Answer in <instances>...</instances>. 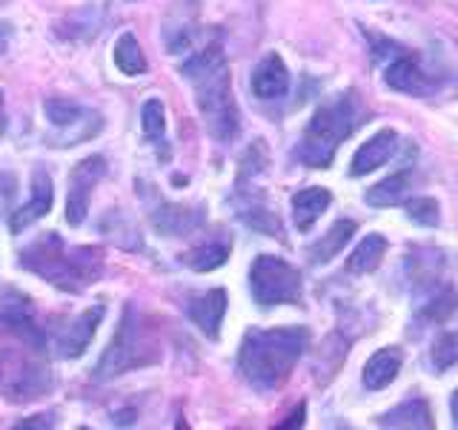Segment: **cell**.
I'll return each mask as SVG.
<instances>
[{"label": "cell", "instance_id": "6da1fadb", "mask_svg": "<svg viewBox=\"0 0 458 430\" xmlns=\"http://www.w3.org/2000/svg\"><path fill=\"white\" fill-rule=\"evenodd\" d=\"M181 75L192 83L198 112L215 141H233L238 135V107L229 81V64L221 43H209L207 49L195 52L190 61L181 64Z\"/></svg>", "mask_w": 458, "mask_h": 430}, {"label": "cell", "instance_id": "7a4b0ae2", "mask_svg": "<svg viewBox=\"0 0 458 430\" xmlns=\"http://www.w3.org/2000/svg\"><path fill=\"white\" fill-rule=\"evenodd\" d=\"M310 344L307 327H276L258 330L252 327L241 341L238 350V370L255 391L269 393L290 379L298 358L304 356Z\"/></svg>", "mask_w": 458, "mask_h": 430}, {"label": "cell", "instance_id": "3957f363", "mask_svg": "<svg viewBox=\"0 0 458 430\" xmlns=\"http://www.w3.org/2000/svg\"><path fill=\"white\" fill-rule=\"evenodd\" d=\"M21 264L57 290L83 293L104 276V250L69 247L57 233H43L21 253Z\"/></svg>", "mask_w": 458, "mask_h": 430}, {"label": "cell", "instance_id": "277c9868", "mask_svg": "<svg viewBox=\"0 0 458 430\" xmlns=\"http://www.w3.org/2000/svg\"><path fill=\"white\" fill-rule=\"evenodd\" d=\"M361 124H364V104L352 90L327 100V104L312 115L310 126L304 129V138H301L295 150L298 161L312 169H327L333 164L341 143Z\"/></svg>", "mask_w": 458, "mask_h": 430}, {"label": "cell", "instance_id": "5b68a950", "mask_svg": "<svg viewBox=\"0 0 458 430\" xmlns=\"http://www.w3.org/2000/svg\"><path fill=\"white\" fill-rule=\"evenodd\" d=\"M157 356H161V341H157L155 327L143 319L138 307L129 305L121 315L118 333H114L106 353L95 365V379H118L129 370L149 367L152 362H157Z\"/></svg>", "mask_w": 458, "mask_h": 430}, {"label": "cell", "instance_id": "8992f818", "mask_svg": "<svg viewBox=\"0 0 458 430\" xmlns=\"http://www.w3.org/2000/svg\"><path fill=\"white\" fill-rule=\"evenodd\" d=\"M49 121V143L52 147H78V143L95 138L104 129L100 112L78 104L72 98H47L43 104Z\"/></svg>", "mask_w": 458, "mask_h": 430}, {"label": "cell", "instance_id": "52a82bcc", "mask_svg": "<svg viewBox=\"0 0 458 430\" xmlns=\"http://www.w3.org/2000/svg\"><path fill=\"white\" fill-rule=\"evenodd\" d=\"M49 367L38 362L35 356L23 350H4L0 353V393L9 401H32L52 391Z\"/></svg>", "mask_w": 458, "mask_h": 430}, {"label": "cell", "instance_id": "ba28073f", "mask_svg": "<svg viewBox=\"0 0 458 430\" xmlns=\"http://www.w3.org/2000/svg\"><path fill=\"white\" fill-rule=\"evenodd\" d=\"M252 296L261 307L298 305L301 301V272L278 255H258L250 270Z\"/></svg>", "mask_w": 458, "mask_h": 430}, {"label": "cell", "instance_id": "9c48e42d", "mask_svg": "<svg viewBox=\"0 0 458 430\" xmlns=\"http://www.w3.org/2000/svg\"><path fill=\"white\" fill-rule=\"evenodd\" d=\"M138 186H140V201L149 207V221L157 236L183 238V236H192L195 229L204 224V207L172 204V201L157 195L155 186H143V181H138Z\"/></svg>", "mask_w": 458, "mask_h": 430}, {"label": "cell", "instance_id": "30bf717a", "mask_svg": "<svg viewBox=\"0 0 458 430\" xmlns=\"http://www.w3.org/2000/svg\"><path fill=\"white\" fill-rule=\"evenodd\" d=\"M104 305H92L89 310H83L75 319H61L57 327H49V339L47 344L55 350L57 358H78L89 341L95 339V330L104 319Z\"/></svg>", "mask_w": 458, "mask_h": 430}, {"label": "cell", "instance_id": "8fae6325", "mask_svg": "<svg viewBox=\"0 0 458 430\" xmlns=\"http://www.w3.org/2000/svg\"><path fill=\"white\" fill-rule=\"evenodd\" d=\"M0 327L14 333L32 350L47 348V333L38 324L32 298L23 296L21 290H4V296H0Z\"/></svg>", "mask_w": 458, "mask_h": 430}, {"label": "cell", "instance_id": "7c38bea8", "mask_svg": "<svg viewBox=\"0 0 458 430\" xmlns=\"http://www.w3.org/2000/svg\"><path fill=\"white\" fill-rule=\"evenodd\" d=\"M106 176V158L89 155L75 164L69 176V195H66V221L72 227H81L89 215L92 186Z\"/></svg>", "mask_w": 458, "mask_h": 430}, {"label": "cell", "instance_id": "4fadbf2b", "mask_svg": "<svg viewBox=\"0 0 458 430\" xmlns=\"http://www.w3.org/2000/svg\"><path fill=\"white\" fill-rule=\"evenodd\" d=\"M226 301H229V296H226L224 287H212V290H207L204 296H198L186 305V315H190V322L200 330V333L215 341L221 336Z\"/></svg>", "mask_w": 458, "mask_h": 430}, {"label": "cell", "instance_id": "5bb4252c", "mask_svg": "<svg viewBox=\"0 0 458 430\" xmlns=\"http://www.w3.org/2000/svg\"><path fill=\"white\" fill-rule=\"evenodd\" d=\"M52 198H55V186H52L49 172L43 167H38L35 176H32V195H29V201L21 210H14L12 221H9L12 233H23L29 224H35L38 219H43V215L52 210Z\"/></svg>", "mask_w": 458, "mask_h": 430}, {"label": "cell", "instance_id": "9a60e30c", "mask_svg": "<svg viewBox=\"0 0 458 430\" xmlns=\"http://www.w3.org/2000/svg\"><path fill=\"white\" fill-rule=\"evenodd\" d=\"M398 150V133L395 129H381V133L372 135L367 143L358 147V152L352 155V164H350V176L352 178H361L367 172L384 167Z\"/></svg>", "mask_w": 458, "mask_h": 430}, {"label": "cell", "instance_id": "2e32d148", "mask_svg": "<svg viewBox=\"0 0 458 430\" xmlns=\"http://www.w3.org/2000/svg\"><path fill=\"white\" fill-rule=\"evenodd\" d=\"M286 90H290V72H286L281 55L269 52L252 72V92L261 100H276L284 98Z\"/></svg>", "mask_w": 458, "mask_h": 430}, {"label": "cell", "instance_id": "e0dca14e", "mask_svg": "<svg viewBox=\"0 0 458 430\" xmlns=\"http://www.w3.org/2000/svg\"><path fill=\"white\" fill-rule=\"evenodd\" d=\"M229 250H233V238H229L226 233H218V236L195 244L192 250H186L181 255V262L195 272H209V270H218L226 264Z\"/></svg>", "mask_w": 458, "mask_h": 430}, {"label": "cell", "instance_id": "ac0fdd59", "mask_svg": "<svg viewBox=\"0 0 458 430\" xmlns=\"http://www.w3.org/2000/svg\"><path fill=\"white\" fill-rule=\"evenodd\" d=\"M384 83L390 86V90L410 92V95H419V92H427L429 90V78L424 75V69L419 66V61H415V57H407V55L395 57V61L386 66Z\"/></svg>", "mask_w": 458, "mask_h": 430}, {"label": "cell", "instance_id": "d6986e66", "mask_svg": "<svg viewBox=\"0 0 458 430\" xmlns=\"http://www.w3.org/2000/svg\"><path fill=\"white\" fill-rule=\"evenodd\" d=\"M401 365H404V356L398 348H384L376 356H369V362L364 365V387L367 391H384L386 384L395 382Z\"/></svg>", "mask_w": 458, "mask_h": 430}, {"label": "cell", "instance_id": "ffe728a7", "mask_svg": "<svg viewBox=\"0 0 458 430\" xmlns=\"http://www.w3.org/2000/svg\"><path fill=\"white\" fill-rule=\"evenodd\" d=\"M333 204V195L324 186H307V190H301L293 195V219H295V227L301 233H307L312 229V224L321 219V212Z\"/></svg>", "mask_w": 458, "mask_h": 430}, {"label": "cell", "instance_id": "44dd1931", "mask_svg": "<svg viewBox=\"0 0 458 430\" xmlns=\"http://www.w3.org/2000/svg\"><path fill=\"white\" fill-rule=\"evenodd\" d=\"M381 427H421L429 430L433 427V413H429V405L424 399H407L401 401L398 408H393L390 413H384L378 419Z\"/></svg>", "mask_w": 458, "mask_h": 430}, {"label": "cell", "instance_id": "7402d4cb", "mask_svg": "<svg viewBox=\"0 0 458 430\" xmlns=\"http://www.w3.org/2000/svg\"><path fill=\"white\" fill-rule=\"evenodd\" d=\"M355 229H358V224L350 221V219L335 221L333 227L327 229V236H321V241H315L310 247V262L312 264H327L329 258H335L344 250V244L355 236Z\"/></svg>", "mask_w": 458, "mask_h": 430}, {"label": "cell", "instance_id": "603a6c76", "mask_svg": "<svg viewBox=\"0 0 458 430\" xmlns=\"http://www.w3.org/2000/svg\"><path fill=\"white\" fill-rule=\"evenodd\" d=\"M407 193H410V172L401 169L395 176L378 181L376 186H369L364 201L369 207H395L407 198Z\"/></svg>", "mask_w": 458, "mask_h": 430}, {"label": "cell", "instance_id": "cb8c5ba5", "mask_svg": "<svg viewBox=\"0 0 458 430\" xmlns=\"http://www.w3.org/2000/svg\"><path fill=\"white\" fill-rule=\"evenodd\" d=\"M384 255H386V238L378 236V233H369L352 250V255L347 258V270L350 272H358V276H364V272H372V270L381 264Z\"/></svg>", "mask_w": 458, "mask_h": 430}, {"label": "cell", "instance_id": "d4e9b609", "mask_svg": "<svg viewBox=\"0 0 458 430\" xmlns=\"http://www.w3.org/2000/svg\"><path fill=\"white\" fill-rule=\"evenodd\" d=\"M140 126H143V135L161 150V158H166V112L157 98H149L147 104L140 107Z\"/></svg>", "mask_w": 458, "mask_h": 430}, {"label": "cell", "instance_id": "484cf974", "mask_svg": "<svg viewBox=\"0 0 458 430\" xmlns=\"http://www.w3.org/2000/svg\"><path fill=\"white\" fill-rule=\"evenodd\" d=\"M114 66H118L123 75L129 78H138L147 72V57H143L138 40L132 32H126L118 38V43H114Z\"/></svg>", "mask_w": 458, "mask_h": 430}, {"label": "cell", "instance_id": "4316f807", "mask_svg": "<svg viewBox=\"0 0 458 430\" xmlns=\"http://www.w3.org/2000/svg\"><path fill=\"white\" fill-rule=\"evenodd\" d=\"M238 219L258 229V233H267V236H281V221H278V215L272 212L267 204H261V201H250V204H243L241 212H238Z\"/></svg>", "mask_w": 458, "mask_h": 430}, {"label": "cell", "instance_id": "83f0119b", "mask_svg": "<svg viewBox=\"0 0 458 430\" xmlns=\"http://www.w3.org/2000/svg\"><path fill=\"white\" fill-rule=\"evenodd\" d=\"M455 310H458V293L453 290V287H444L441 293H436V296L429 298L427 305L421 307V315H424L427 322L444 324Z\"/></svg>", "mask_w": 458, "mask_h": 430}, {"label": "cell", "instance_id": "f1b7e54d", "mask_svg": "<svg viewBox=\"0 0 458 430\" xmlns=\"http://www.w3.org/2000/svg\"><path fill=\"white\" fill-rule=\"evenodd\" d=\"M433 365L436 370H447L458 365V333H444L433 344Z\"/></svg>", "mask_w": 458, "mask_h": 430}, {"label": "cell", "instance_id": "f546056e", "mask_svg": "<svg viewBox=\"0 0 458 430\" xmlns=\"http://www.w3.org/2000/svg\"><path fill=\"white\" fill-rule=\"evenodd\" d=\"M407 219L421 227H436L441 219L438 204L433 198H412V201H407Z\"/></svg>", "mask_w": 458, "mask_h": 430}, {"label": "cell", "instance_id": "4dcf8cb0", "mask_svg": "<svg viewBox=\"0 0 458 430\" xmlns=\"http://www.w3.org/2000/svg\"><path fill=\"white\" fill-rule=\"evenodd\" d=\"M269 164V152L264 147V141H252V147L247 150V155L241 158V178H252L261 176Z\"/></svg>", "mask_w": 458, "mask_h": 430}, {"label": "cell", "instance_id": "1f68e13d", "mask_svg": "<svg viewBox=\"0 0 458 430\" xmlns=\"http://www.w3.org/2000/svg\"><path fill=\"white\" fill-rule=\"evenodd\" d=\"M100 227H104V233H106L114 244H118V247H123V250H140V247H143V244H140V236H138V229H135L132 224H129V221L123 219V215H121V227H118V229H114L112 224H100Z\"/></svg>", "mask_w": 458, "mask_h": 430}, {"label": "cell", "instance_id": "d6a6232c", "mask_svg": "<svg viewBox=\"0 0 458 430\" xmlns=\"http://www.w3.org/2000/svg\"><path fill=\"white\" fill-rule=\"evenodd\" d=\"M304 416H307V405H304V401H301V405H298L290 416H286V422H281V425H278V430H286V427H301V425H304Z\"/></svg>", "mask_w": 458, "mask_h": 430}, {"label": "cell", "instance_id": "836d02e7", "mask_svg": "<svg viewBox=\"0 0 458 430\" xmlns=\"http://www.w3.org/2000/svg\"><path fill=\"white\" fill-rule=\"evenodd\" d=\"M9 32H12L9 23H0V55H4L6 47H9Z\"/></svg>", "mask_w": 458, "mask_h": 430}, {"label": "cell", "instance_id": "e575fe53", "mask_svg": "<svg viewBox=\"0 0 458 430\" xmlns=\"http://www.w3.org/2000/svg\"><path fill=\"white\" fill-rule=\"evenodd\" d=\"M450 410H453V427H458V391L450 399Z\"/></svg>", "mask_w": 458, "mask_h": 430}, {"label": "cell", "instance_id": "d590c367", "mask_svg": "<svg viewBox=\"0 0 458 430\" xmlns=\"http://www.w3.org/2000/svg\"><path fill=\"white\" fill-rule=\"evenodd\" d=\"M0 126H4V90H0Z\"/></svg>", "mask_w": 458, "mask_h": 430}]
</instances>
